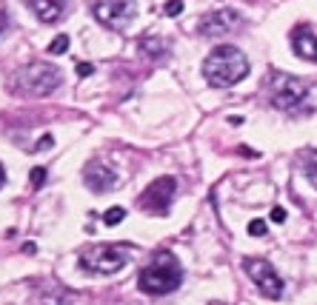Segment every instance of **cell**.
I'll return each instance as SVG.
<instances>
[{
    "label": "cell",
    "mask_w": 317,
    "mask_h": 305,
    "mask_svg": "<svg viewBox=\"0 0 317 305\" xmlns=\"http://www.w3.org/2000/svg\"><path fill=\"white\" fill-rule=\"evenodd\" d=\"M180 282H183V268H180L175 254L166 251V248L151 257V262L140 271V279H137L140 291L151 296L172 294V291L180 288Z\"/></svg>",
    "instance_id": "2"
},
{
    "label": "cell",
    "mask_w": 317,
    "mask_h": 305,
    "mask_svg": "<svg viewBox=\"0 0 317 305\" xmlns=\"http://www.w3.org/2000/svg\"><path fill=\"white\" fill-rule=\"evenodd\" d=\"M32 305H71V296L66 291H46V294H37Z\"/></svg>",
    "instance_id": "15"
},
{
    "label": "cell",
    "mask_w": 317,
    "mask_h": 305,
    "mask_svg": "<svg viewBox=\"0 0 317 305\" xmlns=\"http://www.w3.org/2000/svg\"><path fill=\"white\" fill-rule=\"evenodd\" d=\"M291 49L303 60H317V32L311 26H297L291 35Z\"/></svg>",
    "instance_id": "11"
},
{
    "label": "cell",
    "mask_w": 317,
    "mask_h": 305,
    "mask_svg": "<svg viewBox=\"0 0 317 305\" xmlns=\"http://www.w3.org/2000/svg\"><path fill=\"white\" fill-rule=\"evenodd\" d=\"M140 52H143V57H149V60H163V57H169V43L160 40V37L146 35L140 40Z\"/></svg>",
    "instance_id": "13"
},
{
    "label": "cell",
    "mask_w": 317,
    "mask_h": 305,
    "mask_svg": "<svg viewBox=\"0 0 317 305\" xmlns=\"http://www.w3.org/2000/svg\"><path fill=\"white\" fill-rule=\"evenodd\" d=\"M6 23H9V20H6V12L0 9V35H3V32H6Z\"/></svg>",
    "instance_id": "24"
},
{
    "label": "cell",
    "mask_w": 317,
    "mask_h": 305,
    "mask_svg": "<svg viewBox=\"0 0 317 305\" xmlns=\"http://www.w3.org/2000/svg\"><path fill=\"white\" fill-rule=\"evenodd\" d=\"M83 180H86V185L95 194H106V191H112V188H117V171L109 166L106 160H92V163H86Z\"/></svg>",
    "instance_id": "10"
},
{
    "label": "cell",
    "mask_w": 317,
    "mask_h": 305,
    "mask_svg": "<svg viewBox=\"0 0 317 305\" xmlns=\"http://www.w3.org/2000/svg\"><path fill=\"white\" fill-rule=\"evenodd\" d=\"M240 26H243V15L237 9L223 6V9H214L209 15H203L200 23H197V32H200V37H223V35L237 32Z\"/></svg>",
    "instance_id": "9"
},
{
    "label": "cell",
    "mask_w": 317,
    "mask_h": 305,
    "mask_svg": "<svg viewBox=\"0 0 317 305\" xmlns=\"http://www.w3.org/2000/svg\"><path fill=\"white\" fill-rule=\"evenodd\" d=\"M23 251H26V254H35L37 248H35V243H26V245H23Z\"/></svg>",
    "instance_id": "25"
},
{
    "label": "cell",
    "mask_w": 317,
    "mask_h": 305,
    "mask_svg": "<svg viewBox=\"0 0 317 305\" xmlns=\"http://www.w3.org/2000/svg\"><path fill=\"white\" fill-rule=\"evenodd\" d=\"M92 71H95V66H92V63H77V74H80V77H89Z\"/></svg>",
    "instance_id": "21"
},
{
    "label": "cell",
    "mask_w": 317,
    "mask_h": 305,
    "mask_svg": "<svg viewBox=\"0 0 317 305\" xmlns=\"http://www.w3.org/2000/svg\"><path fill=\"white\" fill-rule=\"evenodd\" d=\"M300 171H303V177H306L308 183L317 188V151H314V148L300 151Z\"/></svg>",
    "instance_id": "14"
},
{
    "label": "cell",
    "mask_w": 317,
    "mask_h": 305,
    "mask_svg": "<svg viewBox=\"0 0 317 305\" xmlns=\"http://www.w3.org/2000/svg\"><path fill=\"white\" fill-rule=\"evenodd\" d=\"M266 97L277 112H294L300 103H306L308 83L303 77L286 74V71L272 69L266 74Z\"/></svg>",
    "instance_id": "3"
},
{
    "label": "cell",
    "mask_w": 317,
    "mask_h": 305,
    "mask_svg": "<svg viewBox=\"0 0 317 305\" xmlns=\"http://www.w3.org/2000/svg\"><path fill=\"white\" fill-rule=\"evenodd\" d=\"M29 6L43 23H57L66 15V0H29Z\"/></svg>",
    "instance_id": "12"
},
{
    "label": "cell",
    "mask_w": 317,
    "mask_h": 305,
    "mask_svg": "<svg viewBox=\"0 0 317 305\" xmlns=\"http://www.w3.org/2000/svg\"><path fill=\"white\" fill-rule=\"evenodd\" d=\"M3 183H6V171H3V166H0V188H3Z\"/></svg>",
    "instance_id": "26"
},
{
    "label": "cell",
    "mask_w": 317,
    "mask_h": 305,
    "mask_svg": "<svg viewBox=\"0 0 317 305\" xmlns=\"http://www.w3.org/2000/svg\"><path fill=\"white\" fill-rule=\"evenodd\" d=\"M63 83V71L57 66L46 60H37V63H29L18 71V86L26 91V94H35V97H46L52 94L54 88Z\"/></svg>",
    "instance_id": "5"
},
{
    "label": "cell",
    "mask_w": 317,
    "mask_h": 305,
    "mask_svg": "<svg viewBox=\"0 0 317 305\" xmlns=\"http://www.w3.org/2000/svg\"><path fill=\"white\" fill-rule=\"evenodd\" d=\"M243 271L255 279V285L260 288V294L269 296V299H280L283 296V279L277 277V271L272 268L269 260H257V257H249L243 260Z\"/></svg>",
    "instance_id": "8"
},
{
    "label": "cell",
    "mask_w": 317,
    "mask_h": 305,
    "mask_svg": "<svg viewBox=\"0 0 317 305\" xmlns=\"http://www.w3.org/2000/svg\"><path fill=\"white\" fill-rule=\"evenodd\" d=\"M246 74H249V57L240 52L237 46H217L203 60V77L209 80V86L214 88L237 86Z\"/></svg>",
    "instance_id": "1"
},
{
    "label": "cell",
    "mask_w": 317,
    "mask_h": 305,
    "mask_svg": "<svg viewBox=\"0 0 317 305\" xmlns=\"http://www.w3.org/2000/svg\"><path fill=\"white\" fill-rule=\"evenodd\" d=\"M163 12H166L169 18H177V15L183 12V0H169L166 6H163Z\"/></svg>",
    "instance_id": "19"
},
{
    "label": "cell",
    "mask_w": 317,
    "mask_h": 305,
    "mask_svg": "<svg viewBox=\"0 0 317 305\" xmlns=\"http://www.w3.org/2000/svg\"><path fill=\"white\" fill-rule=\"evenodd\" d=\"M52 143H54V140L49 137V134H46V137L40 140V143H37V148H52Z\"/></svg>",
    "instance_id": "23"
},
{
    "label": "cell",
    "mask_w": 317,
    "mask_h": 305,
    "mask_svg": "<svg viewBox=\"0 0 317 305\" xmlns=\"http://www.w3.org/2000/svg\"><path fill=\"white\" fill-rule=\"evenodd\" d=\"M92 12H95L97 23H103L106 29L123 32L134 20L137 6H134V0H95V3H92Z\"/></svg>",
    "instance_id": "6"
},
{
    "label": "cell",
    "mask_w": 317,
    "mask_h": 305,
    "mask_svg": "<svg viewBox=\"0 0 317 305\" xmlns=\"http://www.w3.org/2000/svg\"><path fill=\"white\" fill-rule=\"evenodd\" d=\"M32 185H35V188H40V185L46 183V168H32Z\"/></svg>",
    "instance_id": "20"
},
{
    "label": "cell",
    "mask_w": 317,
    "mask_h": 305,
    "mask_svg": "<svg viewBox=\"0 0 317 305\" xmlns=\"http://www.w3.org/2000/svg\"><path fill=\"white\" fill-rule=\"evenodd\" d=\"M272 220H274V223H283V220H286V211H283V209H274L272 211Z\"/></svg>",
    "instance_id": "22"
},
{
    "label": "cell",
    "mask_w": 317,
    "mask_h": 305,
    "mask_svg": "<svg viewBox=\"0 0 317 305\" xmlns=\"http://www.w3.org/2000/svg\"><path fill=\"white\" fill-rule=\"evenodd\" d=\"M266 231H269L266 220H252V223H249V234H252V237H263Z\"/></svg>",
    "instance_id": "18"
},
{
    "label": "cell",
    "mask_w": 317,
    "mask_h": 305,
    "mask_svg": "<svg viewBox=\"0 0 317 305\" xmlns=\"http://www.w3.org/2000/svg\"><path fill=\"white\" fill-rule=\"evenodd\" d=\"M123 220H126V211H123V209H109V211L103 214V223H106L109 228L117 226V223H123Z\"/></svg>",
    "instance_id": "17"
},
{
    "label": "cell",
    "mask_w": 317,
    "mask_h": 305,
    "mask_svg": "<svg viewBox=\"0 0 317 305\" xmlns=\"http://www.w3.org/2000/svg\"><path fill=\"white\" fill-rule=\"evenodd\" d=\"M66 52H69V37L57 35L52 43H49V54H66Z\"/></svg>",
    "instance_id": "16"
},
{
    "label": "cell",
    "mask_w": 317,
    "mask_h": 305,
    "mask_svg": "<svg viewBox=\"0 0 317 305\" xmlns=\"http://www.w3.org/2000/svg\"><path fill=\"white\" fill-rule=\"evenodd\" d=\"M129 260H132V245H126V243H115V245L95 243V245H89V248L80 251V265H83V271L100 274V277L117 274Z\"/></svg>",
    "instance_id": "4"
},
{
    "label": "cell",
    "mask_w": 317,
    "mask_h": 305,
    "mask_svg": "<svg viewBox=\"0 0 317 305\" xmlns=\"http://www.w3.org/2000/svg\"><path fill=\"white\" fill-rule=\"evenodd\" d=\"M175 191H177V180L175 177H157L154 183H149V188L140 194V209L146 214H169L172 209V200H175Z\"/></svg>",
    "instance_id": "7"
}]
</instances>
